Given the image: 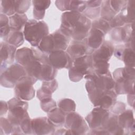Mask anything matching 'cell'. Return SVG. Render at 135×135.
Returning <instances> with one entry per match:
<instances>
[{"label":"cell","mask_w":135,"mask_h":135,"mask_svg":"<svg viewBox=\"0 0 135 135\" xmlns=\"http://www.w3.org/2000/svg\"><path fill=\"white\" fill-rule=\"evenodd\" d=\"M90 26V21L79 12H68L62 15L61 30L78 41L88 35Z\"/></svg>","instance_id":"cell-1"},{"label":"cell","mask_w":135,"mask_h":135,"mask_svg":"<svg viewBox=\"0 0 135 135\" xmlns=\"http://www.w3.org/2000/svg\"><path fill=\"white\" fill-rule=\"evenodd\" d=\"M48 33L47 26L43 21L30 20L25 24L24 31L25 38L33 46L38 45Z\"/></svg>","instance_id":"cell-2"},{"label":"cell","mask_w":135,"mask_h":135,"mask_svg":"<svg viewBox=\"0 0 135 135\" xmlns=\"http://www.w3.org/2000/svg\"><path fill=\"white\" fill-rule=\"evenodd\" d=\"M68 36L61 30L44 37L39 44L41 50L46 52L64 51L67 48Z\"/></svg>","instance_id":"cell-3"},{"label":"cell","mask_w":135,"mask_h":135,"mask_svg":"<svg viewBox=\"0 0 135 135\" xmlns=\"http://www.w3.org/2000/svg\"><path fill=\"white\" fill-rule=\"evenodd\" d=\"M26 70L18 64H15L2 72L1 83L3 86L13 87L21 78L25 76Z\"/></svg>","instance_id":"cell-4"},{"label":"cell","mask_w":135,"mask_h":135,"mask_svg":"<svg viewBox=\"0 0 135 135\" xmlns=\"http://www.w3.org/2000/svg\"><path fill=\"white\" fill-rule=\"evenodd\" d=\"M73 63V67L70 70V77L72 81L80 80L83 76L88 72V69L90 67L91 59L87 55L75 59Z\"/></svg>","instance_id":"cell-5"},{"label":"cell","mask_w":135,"mask_h":135,"mask_svg":"<svg viewBox=\"0 0 135 135\" xmlns=\"http://www.w3.org/2000/svg\"><path fill=\"white\" fill-rule=\"evenodd\" d=\"M35 78L29 76H24L17 82L15 87V92L17 95L22 99L28 100L34 96V90L32 84L34 82L33 81Z\"/></svg>","instance_id":"cell-6"},{"label":"cell","mask_w":135,"mask_h":135,"mask_svg":"<svg viewBox=\"0 0 135 135\" xmlns=\"http://www.w3.org/2000/svg\"><path fill=\"white\" fill-rule=\"evenodd\" d=\"M71 57L64 51H57L50 53L49 61L54 68H68L71 65Z\"/></svg>","instance_id":"cell-7"},{"label":"cell","mask_w":135,"mask_h":135,"mask_svg":"<svg viewBox=\"0 0 135 135\" xmlns=\"http://www.w3.org/2000/svg\"><path fill=\"white\" fill-rule=\"evenodd\" d=\"M108 115V111L101 107L94 109L86 118L91 128H96L107 121Z\"/></svg>","instance_id":"cell-8"},{"label":"cell","mask_w":135,"mask_h":135,"mask_svg":"<svg viewBox=\"0 0 135 135\" xmlns=\"http://www.w3.org/2000/svg\"><path fill=\"white\" fill-rule=\"evenodd\" d=\"M56 4L59 9L64 10H72L73 11L82 12L86 7L85 2L78 1H57Z\"/></svg>","instance_id":"cell-9"},{"label":"cell","mask_w":135,"mask_h":135,"mask_svg":"<svg viewBox=\"0 0 135 135\" xmlns=\"http://www.w3.org/2000/svg\"><path fill=\"white\" fill-rule=\"evenodd\" d=\"M103 36L104 34L101 31L93 27L89 33L88 37L86 39V42L85 43V45L92 49H97L101 46L103 41Z\"/></svg>","instance_id":"cell-10"},{"label":"cell","mask_w":135,"mask_h":135,"mask_svg":"<svg viewBox=\"0 0 135 135\" xmlns=\"http://www.w3.org/2000/svg\"><path fill=\"white\" fill-rule=\"evenodd\" d=\"M66 124L71 131H75L76 134V131H82L83 129L85 130L86 127L83 119L76 113H70L67 116Z\"/></svg>","instance_id":"cell-11"},{"label":"cell","mask_w":135,"mask_h":135,"mask_svg":"<svg viewBox=\"0 0 135 135\" xmlns=\"http://www.w3.org/2000/svg\"><path fill=\"white\" fill-rule=\"evenodd\" d=\"M1 68L5 67L7 63L10 64L13 61L15 47L12 45L1 43Z\"/></svg>","instance_id":"cell-12"},{"label":"cell","mask_w":135,"mask_h":135,"mask_svg":"<svg viewBox=\"0 0 135 135\" xmlns=\"http://www.w3.org/2000/svg\"><path fill=\"white\" fill-rule=\"evenodd\" d=\"M113 53V49L111 45L105 44L100 46V47L94 53L93 55V60L95 62H107L110 58Z\"/></svg>","instance_id":"cell-13"},{"label":"cell","mask_w":135,"mask_h":135,"mask_svg":"<svg viewBox=\"0 0 135 135\" xmlns=\"http://www.w3.org/2000/svg\"><path fill=\"white\" fill-rule=\"evenodd\" d=\"M32 129L38 134H43L44 131H53L52 123L45 118L36 119L31 122Z\"/></svg>","instance_id":"cell-14"},{"label":"cell","mask_w":135,"mask_h":135,"mask_svg":"<svg viewBox=\"0 0 135 135\" xmlns=\"http://www.w3.org/2000/svg\"><path fill=\"white\" fill-rule=\"evenodd\" d=\"M86 51L85 43L76 42L71 44L68 48L67 52L70 57L74 59L83 56Z\"/></svg>","instance_id":"cell-15"},{"label":"cell","mask_w":135,"mask_h":135,"mask_svg":"<svg viewBox=\"0 0 135 135\" xmlns=\"http://www.w3.org/2000/svg\"><path fill=\"white\" fill-rule=\"evenodd\" d=\"M27 20V17L24 14H15L8 18L10 28L13 31L20 30L26 23Z\"/></svg>","instance_id":"cell-16"},{"label":"cell","mask_w":135,"mask_h":135,"mask_svg":"<svg viewBox=\"0 0 135 135\" xmlns=\"http://www.w3.org/2000/svg\"><path fill=\"white\" fill-rule=\"evenodd\" d=\"M34 6V15L37 20L42 18L44 15L45 10L48 8L51 2L50 1H33Z\"/></svg>","instance_id":"cell-17"},{"label":"cell","mask_w":135,"mask_h":135,"mask_svg":"<svg viewBox=\"0 0 135 135\" xmlns=\"http://www.w3.org/2000/svg\"><path fill=\"white\" fill-rule=\"evenodd\" d=\"M1 12L5 15H11L16 12L15 1L4 0L1 1Z\"/></svg>","instance_id":"cell-18"},{"label":"cell","mask_w":135,"mask_h":135,"mask_svg":"<svg viewBox=\"0 0 135 135\" xmlns=\"http://www.w3.org/2000/svg\"><path fill=\"white\" fill-rule=\"evenodd\" d=\"M7 37V42L13 46L18 47L23 42V36L22 32L18 31H13Z\"/></svg>","instance_id":"cell-19"},{"label":"cell","mask_w":135,"mask_h":135,"mask_svg":"<svg viewBox=\"0 0 135 135\" xmlns=\"http://www.w3.org/2000/svg\"><path fill=\"white\" fill-rule=\"evenodd\" d=\"M104 4L102 6V15L104 19L110 20H111L117 13L111 7L110 1H104Z\"/></svg>","instance_id":"cell-20"},{"label":"cell","mask_w":135,"mask_h":135,"mask_svg":"<svg viewBox=\"0 0 135 135\" xmlns=\"http://www.w3.org/2000/svg\"><path fill=\"white\" fill-rule=\"evenodd\" d=\"M121 57H122L123 60L125 64L128 66H133L134 63V52L131 50V48H128L125 49L122 52Z\"/></svg>","instance_id":"cell-21"},{"label":"cell","mask_w":135,"mask_h":135,"mask_svg":"<svg viewBox=\"0 0 135 135\" xmlns=\"http://www.w3.org/2000/svg\"><path fill=\"white\" fill-rule=\"evenodd\" d=\"M49 115L50 121L52 122L61 124L64 122V112L61 109L52 110Z\"/></svg>","instance_id":"cell-22"},{"label":"cell","mask_w":135,"mask_h":135,"mask_svg":"<svg viewBox=\"0 0 135 135\" xmlns=\"http://www.w3.org/2000/svg\"><path fill=\"white\" fill-rule=\"evenodd\" d=\"M30 6L29 1H15L16 12L20 14H23L28 7Z\"/></svg>","instance_id":"cell-23"},{"label":"cell","mask_w":135,"mask_h":135,"mask_svg":"<svg viewBox=\"0 0 135 135\" xmlns=\"http://www.w3.org/2000/svg\"><path fill=\"white\" fill-rule=\"evenodd\" d=\"M93 27L94 28H97L101 31L103 33L107 32L110 29V25L108 23L104 20H99L98 21H95L93 23Z\"/></svg>","instance_id":"cell-24"},{"label":"cell","mask_w":135,"mask_h":135,"mask_svg":"<svg viewBox=\"0 0 135 135\" xmlns=\"http://www.w3.org/2000/svg\"><path fill=\"white\" fill-rule=\"evenodd\" d=\"M60 107L62 110L71 111L75 109V104L73 101L69 99H65L60 103Z\"/></svg>","instance_id":"cell-25"}]
</instances>
